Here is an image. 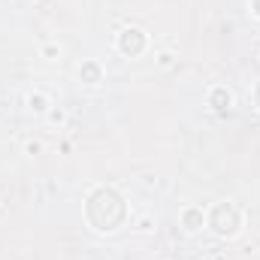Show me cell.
<instances>
[{"label": "cell", "instance_id": "cell-1", "mask_svg": "<svg viewBox=\"0 0 260 260\" xmlns=\"http://www.w3.org/2000/svg\"><path fill=\"white\" fill-rule=\"evenodd\" d=\"M239 224L242 221H239V212H236L233 203H218L209 215V227H212L215 236H236Z\"/></svg>", "mask_w": 260, "mask_h": 260}, {"label": "cell", "instance_id": "cell-2", "mask_svg": "<svg viewBox=\"0 0 260 260\" xmlns=\"http://www.w3.org/2000/svg\"><path fill=\"white\" fill-rule=\"evenodd\" d=\"M118 52L127 55V58L142 55V52H145V34H142L139 27H124V30L118 34Z\"/></svg>", "mask_w": 260, "mask_h": 260}, {"label": "cell", "instance_id": "cell-3", "mask_svg": "<svg viewBox=\"0 0 260 260\" xmlns=\"http://www.w3.org/2000/svg\"><path fill=\"white\" fill-rule=\"evenodd\" d=\"M203 224H206V215H203V209H200V206H188V209L182 212V227H185L188 233L203 230Z\"/></svg>", "mask_w": 260, "mask_h": 260}, {"label": "cell", "instance_id": "cell-4", "mask_svg": "<svg viewBox=\"0 0 260 260\" xmlns=\"http://www.w3.org/2000/svg\"><path fill=\"white\" fill-rule=\"evenodd\" d=\"M209 106H212L215 112H227V109L233 106V94H230L227 88H221V85H218V88H212V91H209Z\"/></svg>", "mask_w": 260, "mask_h": 260}, {"label": "cell", "instance_id": "cell-5", "mask_svg": "<svg viewBox=\"0 0 260 260\" xmlns=\"http://www.w3.org/2000/svg\"><path fill=\"white\" fill-rule=\"evenodd\" d=\"M79 79L85 82V85H100V79H103V70L97 61H85V64L79 67Z\"/></svg>", "mask_w": 260, "mask_h": 260}, {"label": "cell", "instance_id": "cell-6", "mask_svg": "<svg viewBox=\"0 0 260 260\" xmlns=\"http://www.w3.org/2000/svg\"><path fill=\"white\" fill-rule=\"evenodd\" d=\"M27 106H30L34 112H40V115H46L52 103H49V97H46V94H40V91H34V94L27 97Z\"/></svg>", "mask_w": 260, "mask_h": 260}, {"label": "cell", "instance_id": "cell-7", "mask_svg": "<svg viewBox=\"0 0 260 260\" xmlns=\"http://www.w3.org/2000/svg\"><path fill=\"white\" fill-rule=\"evenodd\" d=\"M40 55H43L46 61H58V58H61V46H58V43H46Z\"/></svg>", "mask_w": 260, "mask_h": 260}, {"label": "cell", "instance_id": "cell-8", "mask_svg": "<svg viewBox=\"0 0 260 260\" xmlns=\"http://www.w3.org/2000/svg\"><path fill=\"white\" fill-rule=\"evenodd\" d=\"M46 115H49V121H52V124H64V121H67V112H64V109H49Z\"/></svg>", "mask_w": 260, "mask_h": 260}, {"label": "cell", "instance_id": "cell-9", "mask_svg": "<svg viewBox=\"0 0 260 260\" xmlns=\"http://www.w3.org/2000/svg\"><path fill=\"white\" fill-rule=\"evenodd\" d=\"M40 151H43V142H37V139H27V142H24V154L34 157V154H40Z\"/></svg>", "mask_w": 260, "mask_h": 260}, {"label": "cell", "instance_id": "cell-10", "mask_svg": "<svg viewBox=\"0 0 260 260\" xmlns=\"http://www.w3.org/2000/svg\"><path fill=\"white\" fill-rule=\"evenodd\" d=\"M176 64V55H173V52H160V55H157V67H173Z\"/></svg>", "mask_w": 260, "mask_h": 260}, {"label": "cell", "instance_id": "cell-11", "mask_svg": "<svg viewBox=\"0 0 260 260\" xmlns=\"http://www.w3.org/2000/svg\"><path fill=\"white\" fill-rule=\"evenodd\" d=\"M136 230H151V218H139L136 221Z\"/></svg>", "mask_w": 260, "mask_h": 260}, {"label": "cell", "instance_id": "cell-12", "mask_svg": "<svg viewBox=\"0 0 260 260\" xmlns=\"http://www.w3.org/2000/svg\"><path fill=\"white\" fill-rule=\"evenodd\" d=\"M251 12L260 18V0H251Z\"/></svg>", "mask_w": 260, "mask_h": 260}, {"label": "cell", "instance_id": "cell-13", "mask_svg": "<svg viewBox=\"0 0 260 260\" xmlns=\"http://www.w3.org/2000/svg\"><path fill=\"white\" fill-rule=\"evenodd\" d=\"M254 103H257V109H260V82H257V88H254Z\"/></svg>", "mask_w": 260, "mask_h": 260}]
</instances>
